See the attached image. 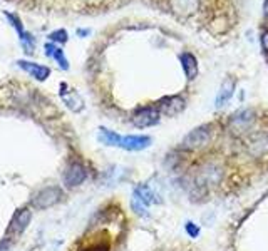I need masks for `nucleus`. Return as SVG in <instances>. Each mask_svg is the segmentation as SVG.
<instances>
[{"label": "nucleus", "mask_w": 268, "mask_h": 251, "mask_svg": "<svg viewBox=\"0 0 268 251\" xmlns=\"http://www.w3.org/2000/svg\"><path fill=\"white\" fill-rule=\"evenodd\" d=\"M210 138H211V127L210 126H199L186 136L185 141H183V147L188 149V151L199 149V147L206 146V144L210 143Z\"/></svg>", "instance_id": "1"}, {"label": "nucleus", "mask_w": 268, "mask_h": 251, "mask_svg": "<svg viewBox=\"0 0 268 251\" xmlns=\"http://www.w3.org/2000/svg\"><path fill=\"white\" fill-rule=\"evenodd\" d=\"M61 198H62L61 188H57V186H47V188L40 189L39 193L34 196L32 204L36 208H39V210H45V208L54 206Z\"/></svg>", "instance_id": "2"}, {"label": "nucleus", "mask_w": 268, "mask_h": 251, "mask_svg": "<svg viewBox=\"0 0 268 251\" xmlns=\"http://www.w3.org/2000/svg\"><path fill=\"white\" fill-rule=\"evenodd\" d=\"M161 112L158 110L156 106H148V108H141L139 110H136V114L133 116V124L136 127H151L159 122Z\"/></svg>", "instance_id": "3"}, {"label": "nucleus", "mask_w": 268, "mask_h": 251, "mask_svg": "<svg viewBox=\"0 0 268 251\" xmlns=\"http://www.w3.org/2000/svg\"><path fill=\"white\" fill-rule=\"evenodd\" d=\"M87 178V171L80 163H72L67 166L66 173H64V184L67 188H77V186L82 184Z\"/></svg>", "instance_id": "4"}, {"label": "nucleus", "mask_w": 268, "mask_h": 251, "mask_svg": "<svg viewBox=\"0 0 268 251\" xmlns=\"http://www.w3.org/2000/svg\"><path fill=\"white\" fill-rule=\"evenodd\" d=\"M185 109V99H181L180 96H171V97H164L159 101L158 110L164 116H178L181 110Z\"/></svg>", "instance_id": "5"}, {"label": "nucleus", "mask_w": 268, "mask_h": 251, "mask_svg": "<svg viewBox=\"0 0 268 251\" xmlns=\"http://www.w3.org/2000/svg\"><path fill=\"white\" fill-rule=\"evenodd\" d=\"M150 146V136H124V138H121V144H119V147H122L126 151H143Z\"/></svg>", "instance_id": "6"}, {"label": "nucleus", "mask_w": 268, "mask_h": 251, "mask_svg": "<svg viewBox=\"0 0 268 251\" xmlns=\"http://www.w3.org/2000/svg\"><path fill=\"white\" fill-rule=\"evenodd\" d=\"M31 219H32V211L29 210V208H22V210L17 211V215L14 216L8 231L14 233V235H22L25 228L31 224Z\"/></svg>", "instance_id": "7"}, {"label": "nucleus", "mask_w": 268, "mask_h": 251, "mask_svg": "<svg viewBox=\"0 0 268 251\" xmlns=\"http://www.w3.org/2000/svg\"><path fill=\"white\" fill-rule=\"evenodd\" d=\"M20 69H24L25 72L36 77L37 80H45L50 75V69L45 66H40V64H36V62H27V61H17Z\"/></svg>", "instance_id": "8"}, {"label": "nucleus", "mask_w": 268, "mask_h": 251, "mask_svg": "<svg viewBox=\"0 0 268 251\" xmlns=\"http://www.w3.org/2000/svg\"><path fill=\"white\" fill-rule=\"evenodd\" d=\"M180 59H181V66H183V71H185L186 77H188L190 80H193L198 75V61H196V57H194L193 54H190V52H185V54H181Z\"/></svg>", "instance_id": "9"}, {"label": "nucleus", "mask_w": 268, "mask_h": 251, "mask_svg": "<svg viewBox=\"0 0 268 251\" xmlns=\"http://www.w3.org/2000/svg\"><path fill=\"white\" fill-rule=\"evenodd\" d=\"M121 138L122 136L116 134L114 131L106 129V127H101L99 134H97V139H99L104 146H117L119 147V144H121Z\"/></svg>", "instance_id": "10"}, {"label": "nucleus", "mask_w": 268, "mask_h": 251, "mask_svg": "<svg viewBox=\"0 0 268 251\" xmlns=\"http://www.w3.org/2000/svg\"><path fill=\"white\" fill-rule=\"evenodd\" d=\"M233 89H235V82H233L231 79L225 80V84L221 86L220 94H218V97H216V106H218V108L225 106L230 101V97L233 96Z\"/></svg>", "instance_id": "11"}, {"label": "nucleus", "mask_w": 268, "mask_h": 251, "mask_svg": "<svg viewBox=\"0 0 268 251\" xmlns=\"http://www.w3.org/2000/svg\"><path fill=\"white\" fill-rule=\"evenodd\" d=\"M45 54L50 55V57H54L59 66H61V69H64V71L69 69V66H67V59L64 57V52H62L61 47H57V45H54V44H47L45 45Z\"/></svg>", "instance_id": "12"}, {"label": "nucleus", "mask_w": 268, "mask_h": 251, "mask_svg": "<svg viewBox=\"0 0 268 251\" xmlns=\"http://www.w3.org/2000/svg\"><path fill=\"white\" fill-rule=\"evenodd\" d=\"M134 198L138 199V201H141L144 206H150V204H153L156 201L154 194H153V191L148 188V186H139V188H136Z\"/></svg>", "instance_id": "13"}, {"label": "nucleus", "mask_w": 268, "mask_h": 251, "mask_svg": "<svg viewBox=\"0 0 268 251\" xmlns=\"http://www.w3.org/2000/svg\"><path fill=\"white\" fill-rule=\"evenodd\" d=\"M49 39L52 42H66L67 40V32L66 31H55L49 36Z\"/></svg>", "instance_id": "14"}, {"label": "nucleus", "mask_w": 268, "mask_h": 251, "mask_svg": "<svg viewBox=\"0 0 268 251\" xmlns=\"http://www.w3.org/2000/svg\"><path fill=\"white\" fill-rule=\"evenodd\" d=\"M185 228H186V233H188L191 238H196V236L199 235V228H198L194 223H191V221H188V223H186Z\"/></svg>", "instance_id": "15"}, {"label": "nucleus", "mask_w": 268, "mask_h": 251, "mask_svg": "<svg viewBox=\"0 0 268 251\" xmlns=\"http://www.w3.org/2000/svg\"><path fill=\"white\" fill-rule=\"evenodd\" d=\"M84 251H109V245L99 243V245H94V246H91V248H87V250H84Z\"/></svg>", "instance_id": "16"}, {"label": "nucleus", "mask_w": 268, "mask_h": 251, "mask_svg": "<svg viewBox=\"0 0 268 251\" xmlns=\"http://www.w3.org/2000/svg\"><path fill=\"white\" fill-rule=\"evenodd\" d=\"M262 47L265 52H268V31H263L262 34Z\"/></svg>", "instance_id": "17"}, {"label": "nucleus", "mask_w": 268, "mask_h": 251, "mask_svg": "<svg viewBox=\"0 0 268 251\" xmlns=\"http://www.w3.org/2000/svg\"><path fill=\"white\" fill-rule=\"evenodd\" d=\"M263 15H265V19H268V0H265V5H263Z\"/></svg>", "instance_id": "18"}, {"label": "nucleus", "mask_w": 268, "mask_h": 251, "mask_svg": "<svg viewBox=\"0 0 268 251\" xmlns=\"http://www.w3.org/2000/svg\"><path fill=\"white\" fill-rule=\"evenodd\" d=\"M77 34H79V36H87L89 31H77Z\"/></svg>", "instance_id": "19"}]
</instances>
